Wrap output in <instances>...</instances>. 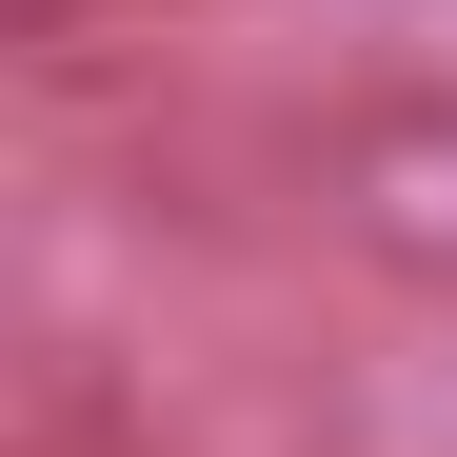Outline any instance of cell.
Here are the masks:
<instances>
[{"label":"cell","instance_id":"1","mask_svg":"<svg viewBox=\"0 0 457 457\" xmlns=\"http://www.w3.org/2000/svg\"><path fill=\"white\" fill-rule=\"evenodd\" d=\"M319 199H338V239H358V259H398V278L457 298V100H378V120H338Z\"/></svg>","mask_w":457,"mask_h":457}]
</instances>
